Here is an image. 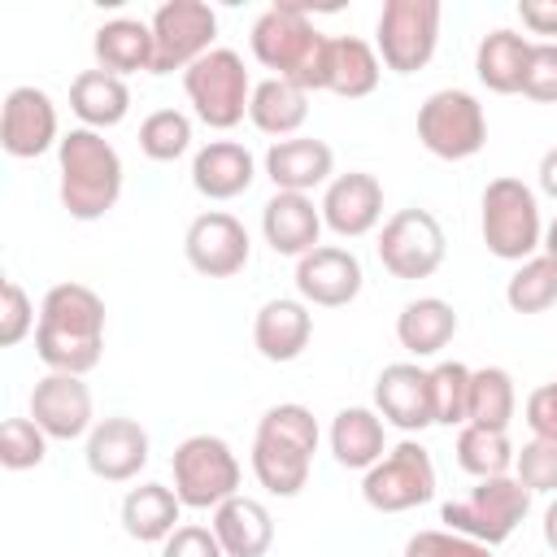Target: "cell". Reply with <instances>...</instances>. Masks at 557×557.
<instances>
[{
    "instance_id": "obj_44",
    "label": "cell",
    "mask_w": 557,
    "mask_h": 557,
    "mask_svg": "<svg viewBox=\"0 0 557 557\" xmlns=\"http://www.w3.org/2000/svg\"><path fill=\"white\" fill-rule=\"evenodd\" d=\"M161 557H226L213 527H200V522H187L178 527L165 544H161Z\"/></svg>"
},
{
    "instance_id": "obj_31",
    "label": "cell",
    "mask_w": 557,
    "mask_h": 557,
    "mask_svg": "<svg viewBox=\"0 0 557 557\" xmlns=\"http://www.w3.org/2000/svg\"><path fill=\"white\" fill-rule=\"evenodd\" d=\"M70 109L87 131H109L131 113V87L126 78L109 74V70H83L70 83Z\"/></svg>"
},
{
    "instance_id": "obj_46",
    "label": "cell",
    "mask_w": 557,
    "mask_h": 557,
    "mask_svg": "<svg viewBox=\"0 0 557 557\" xmlns=\"http://www.w3.org/2000/svg\"><path fill=\"white\" fill-rule=\"evenodd\" d=\"M518 17L531 35H544V44L557 35V0H518Z\"/></svg>"
},
{
    "instance_id": "obj_9",
    "label": "cell",
    "mask_w": 557,
    "mask_h": 557,
    "mask_svg": "<svg viewBox=\"0 0 557 557\" xmlns=\"http://www.w3.org/2000/svg\"><path fill=\"white\" fill-rule=\"evenodd\" d=\"M440 0H387L374 26V52L392 74H418L440 44Z\"/></svg>"
},
{
    "instance_id": "obj_49",
    "label": "cell",
    "mask_w": 557,
    "mask_h": 557,
    "mask_svg": "<svg viewBox=\"0 0 557 557\" xmlns=\"http://www.w3.org/2000/svg\"><path fill=\"white\" fill-rule=\"evenodd\" d=\"M544 252H548V257L557 261V218H553V222L544 226Z\"/></svg>"
},
{
    "instance_id": "obj_3",
    "label": "cell",
    "mask_w": 557,
    "mask_h": 557,
    "mask_svg": "<svg viewBox=\"0 0 557 557\" xmlns=\"http://www.w3.org/2000/svg\"><path fill=\"white\" fill-rule=\"evenodd\" d=\"M57 174H61V209L74 222H100L122 196V157L117 148L87 126H74L57 144Z\"/></svg>"
},
{
    "instance_id": "obj_40",
    "label": "cell",
    "mask_w": 557,
    "mask_h": 557,
    "mask_svg": "<svg viewBox=\"0 0 557 557\" xmlns=\"http://www.w3.org/2000/svg\"><path fill=\"white\" fill-rule=\"evenodd\" d=\"M513 479L535 496V492H553L557 496V440H544V435H531L518 457H513Z\"/></svg>"
},
{
    "instance_id": "obj_26",
    "label": "cell",
    "mask_w": 557,
    "mask_h": 557,
    "mask_svg": "<svg viewBox=\"0 0 557 557\" xmlns=\"http://www.w3.org/2000/svg\"><path fill=\"white\" fill-rule=\"evenodd\" d=\"M331 457L344 466V470H370L374 461H383L387 453V431H383V418L379 409H366V405H348L331 418Z\"/></svg>"
},
{
    "instance_id": "obj_17",
    "label": "cell",
    "mask_w": 557,
    "mask_h": 557,
    "mask_svg": "<svg viewBox=\"0 0 557 557\" xmlns=\"http://www.w3.org/2000/svg\"><path fill=\"white\" fill-rule=\"evenodd\" d=\"M30 418L39 422V431L48 440H83L96 426V418H91V387L83 383V374L48 370L30 387Z\"/></svg>"
},
{
    "instance_id": "obj_2",
    "label": "cell",
    "mask_w": 557,
    "mask_h": 557,
    "mask_svg": "<svg viewBox=\"0 0 557 557\" xmlns=\"http://www.w3.org/2000/svg\"><path fill=\"white\" fill-rule=\"evenodd\" d=\"M248 48L252 57L274 70V78H287L305 91H326V48H331V35H322L305 4H270L252 30H248Z\"/></svg>"
},
{
    "instance_id": "obj_21",
    "label": "cell",
    "mask_w": 557,
    "mask_h": 557,
    "mask_svg": "<svg viewBox=\"0 0 557 557\" xmlns=\"http://www.w3.org/2000/svg\"><path fill=\"white\" fill-rule=\"evenodd\" d=\"M265 178L274 183V191H300L309 196L313 187L331 183L335 174V152L326 139L313 135H292V139H274L265 148Z\"/></svg>"
},
{
    "instance_id": "obj_16",
    "label": "cell",
    "mask_w": 557,
    "mask_h": 557,
    "mask_svg": "<svg viewBox=\"0 0 557 557\" xmlns=\"http://www.w3.org/2000/svg\"><path fill=\"white\" fill-rule=\"evenodd\" d=\"M361 261L352 248H339V244H318L313 252H305L296 261V292L300 300L313 309H344L361 296Z\"/></svg>"
},
{
    "instance_id": "obj_37",
    "label": "cell",
    "mask_w": 557,
    "mask_h": 557,
    "mask_svg": "<svg viewBox=\"0 0 557 557\" xmlns=\"http://www.w3.org/2000/svg\"><path fill=\"white\" fill-rule=\"evenodd\" d=\"M191 148V117L183 109H157L139 122V152L148 161H178Z\"/></svg>"
},
{
    "instance_id": "obj_19",
    "label": "cell",
    "mask_w": 557,
    "mask_h": 557,
    "mask_svg": "<svg viewBox=\"0 0 557 557\" xmlns=\"http://www.w3.org/2000/svg\"><path fill=\"white\" fill-rule=\"evenodd\" d=\"M383 218V183L366 170L335 174L322 191V226H331L339 239H361Z\"/></svg>"
},
{
    "instance_id": "obj_29",
    "label": "cell",
    "mask_w": 557,
    "mask_h": 557,
    "mask_svg": "<svg viewBox=\"0 0 557 557\" xmlns=\"http://www.w3.org/2000/svg\"><path fill=\"white\" fill-rule=\"evenodd\" d=\"M457 326H461L457 309H453L448 300H440V296H418V300H409V305L396 313V339H400V348L413 352V357H435V352H444V348L453 344Z\"/></svg>"
},
{
    "instance_id": "obj_13",
    "label": "cell",
    "mask_w": 557,
    "mask_h": 557,
    "mask_svg": "<svg viewBox=\"0 0 557 557\" xmlns=\"http://www.w3.org/2000/svg\"><path fill=\"white\" fill-rule=\"evenodd\" d=\"M152 74L191 70L218 39V13L205 0H165L152 13Z\"/></svg>"
},
{
    "instance_id": "obj_28",
    "label": "cell",
    "mask_w": 557,
    "mask_h": 557,
    "mask_svg": "<svg viewBox=\"0 0 557 557\" xmlns=\"http://www.w3.org/2000/svg\"><path fill=\"white\" fill-rule=\"evenodd\" d=\"M183 500L165 483H139L122 496V531L139 544H165L178 531Z\"/></svg>"
},
{
    "instance_id": "obj_36",
    "label": "cell",
    "mask_w": 557,
    "mask_h": 557,
    "mask_svg": "<svg viewBox=\"0 0 557 557\" xmlns=\"http://www.w3.org/2000/svg\"><path fill=\"white\" fill-rule=\"evenodd\" d=\"M505 305L513 313H544L557 305V261L548 252H535L527 257L509 283H505Z\"/></svg>"
},
{
    "instance_id": "obj_34",
    "label": "cell",
    "mask_w": 557,
    "mask_h": 557,
    "mask_svg": "<svg viewBox=\"0 0 557 557\" xmlns=\"http://www.w3.org/2000/svg\"><path fill=\"white\" fill-rule=\"evenodd\" d=\"M513 409H518V392H513V374L505 366L470 370V409H466V422L470 426L509 431Z\"/></svg>"
},
{
    "instance_id": "obj_38",
    "label": "cell",
    "mask_w": 557,
    "mask_h": 557,
    "mask_svg": "<svg viewBox=\"0 0 557 557\" xmlns=\"http://www.w3.org/2000/svg\"><path fill=\"white\" fill-rule=\"evenodd\" d=\"M470 409V366L440 361L431 370V418L435 426H466Z\"/></svg>"
},
{
    "instance_id": "obj_7",
    "label": "cell",
    "mask_w": 557,
    "mask_h": 557,
    "mask_svg": "<svg viewBox=\"0 0 557 557\" xmlns=\"http://www.w3.org/2000/svg\"><path fill=\"white\" fill-rule=\"evenodd\" d=\"M174 496L183 500V509H218L222 500L239 496V457L231 453V444L222 435H187L174 457Z\"/></svg>"
},
{
    "instance_id": "obj_12",
    "label": "cell",
    "mask_w": 557,
    "mask_h": 557,
    "mask_svg": "<svg viewBox=\"0 0 557 557\" xmlns=\"http://www.w3.org/2000/svg\"><path fill=\"white\" fill-rule=\"evenodd\" d=\"M361 496L379 513H405L435 496V461L418 440H400L361 479Z\"/></svg>"
},
{
    "instance_id": "obj_23",
    "label": "cell",
    "mask_w": 557,
    "mask_h": 557,
    "mask_svg": "<svg viewBox=\"0 0 557 557\" xmlns=\"http://www.w3.org/2000/svg\"><path fill=\"white\" fill-rule=\"evenodd\" d=\"M261 235L278 257H305L318 248L322 235V205L300 191H274L261 209Z\"/></svg>"
},
{
    "instance_id": "obj_22",
    "label": "cell",
    "mask_w": 557,
    "mask_h": 557,
    "mask_svg": "<svg viewBox=\"0 0 557 557\" xmlns=\"http://www.w3.org/2000/svg\"><path fill=\"white\" fill-rule=\"evenodd\" d=\"M309 339H313V313L300 296H274L252 318V348L274 366L296 361L309 348Z\"/></svg>"
},
{
    "instance_id": "obj_32",
    "label": "cell",
    "mask_w": 557,
    "mask_h": 557,
    "mask_svg": "<svg viewBox=\"0 0 557 557\" xmlns=\"http://www.w3.org/2000/svg\"><path fill=\"white\" fill-rule=\"evenodd\" d=\"M383 78V61L374 52V44L357 39V35H335L326 48V91L344 96V100H361L379 87Z\"/></svg>"
},
{
    "instance_id": "obj_48",
    "label": "cell",
    "mask_w": 557,
    "mask_h": 557,
    "mask_svg": "<svg viewBox=\"0 0 557 557\" xmlns=\"http://www.w3.org/2000/svg\"><path fill=\"white\" fill-rule=\"evenodd\" d=\"M540 531H544V544L557 553V496L548 500V509H544V522H540Z\"/></svg>"
},
{
    "instance_id": "obj_42",
    "label": "cell",
    "mask_w": 557,
    "mask_h": 557,
    "mask_svg": "<svg viewBox=\"0 0 557 557\" xmlns=\"http://www.w3.org/2000/svg\"><path fill=\"white\" fill-rule=\"evenodd\" d=\"M405 557H492V548L470 540V535H457V531L440 527V531L409 535L405 540Z\"/></svg>"
},
{
    "instance_id": "obj_8",
    "label": "cell",
    "mask_w": 557,
    "mask_h": 557,
    "mask_svg": "<svg viewBox=\"0 0 557 557\" xmlns=\"http://www.w3.org/2000/svg\"><path fill=\"white\" fill-rule=\"evenodd\" d=\"M527 509H531V492L513 474H500V479H479V487L466 500L440 505V522L457 535H470V540L496 548L522 527Z\"/></svg>"
},
{
    "instance_id": "obj_33",
    "label": "cell",
    "mask_w": 557,
    "mask_h": 557,
    "mask_svg": "<svg viewBox=\"0 0 557 557\" xmlns=\"http://www.w3.org/2000/svg\"><path fill=\"white\" fill-rule=\"evenodd\" d=\"M309 117V91L287 83V78H261L252 87V100H248V122L261 131V135H274V139H292Z\"/></svg>"
},
{
    "instance_id": "obj_5",
    "label": "cell",
    "mask_w": 557,
    "mask_h": 557,
    "mask_svg": "<svg viewBox=\"0 0 557 557\" xmlns=\"http://www.w3.org/2000/svg\"><path fill=\"white\" fill-rule=\"evenodd\" d=\"M479 235L487 244L492 257L500 261H527L544 248V218H540V200L535 187H527L513 174H500L483 187L479 200Z\"/></svg>"
},
{
    "instance_id": "obj_10",
    "label": "cell",
    "mask_w": 557,
    "mask_h": 557,
    "mask_svg": "<svg viewBox=\"0 0 557 557\" xmlns=\"http://www.w3.org/2000/svg\"><path fill=\"white\" fill-rule=\"evenodd\" d=\"M418 139L440 161H466L487 144V113L461 87L431 91L418 109Z\"/></svg>"
},
{
    "instance_id": "obj_43",
    "label": "cell",
    "mask_w": 557,
    "mask_h": 557,
    "mask_svg": "<svg viewBox=\"0 0 557 557\" xmlns=\"http://www.w3.org/2000/svg\"><path fill=\"white\" fill-rule=\"evenodd\" d=\"M522 96L535 104H557V44L540 39L531 44V61H527V78H522Z\"/></svg>"
},
{
    "instance_id": "obj_47",
    "label": "cell",
    "mask_w": 557,
    "mask_h": 557,
    "mask_svg": "<svg viewBox=\"0 0 557 557\" xmlns=\"http://www.w3.org/2000/svg\"><path fill=\"white\" fill-rule=\"evenodd\" d=\"M535 178H540V191L557 200V148H548V152L540 157V170H535Z\"/></svg>"
},
{
    "instance_id": "obj_6",
    "label": "cell",
    "mask_w": 557,
    "mask_h": 557,
    "mask_svg": "<svg viewBox=\"0 0 557 557\" xmlns=\"http://www.w3.org/2000/svg\"><path fill=\"white\" fill-rule=\"evenodd\" d=\"M183 91L196 109V117L209 131H231L244 122L248 100H252V78L244 70V57L235 48H213L205 52L191 70H183Z\"/></svg>"
},
{
    "instance_id": "obj_20",
    "label": "cell",
    "mask_w": 557,
    "mask_h": 557,
    "mask_svg": "<svg viewBox=\"0 0 557 557\" xmlns=\"http://www.w3.org/2000/svg\"><path fill=\"white\" fill-rule=\"evenodd\" d=\"M148 431L135 422V418H122V413H113V418H100L96 426H91V435H87V470L96 474V479H104V483H126V479H135L144 466H148Z\"/></svg>"
},
{
    "instance_id": "obj_4",
    "label": "cell",
    "mask_w": 557,
    "mask_h": 557,
    "mask_svg": "<svg viewBox=\"0 0 557 557\" xmlns=\"http://www.w3.org/2000/svg\"><path fill=\"white\" fill-rule=\"evenodd\" d=\"M318 453V418L296 405H270L252 435V474L270 496H296L309 483Z\"/></svg>"
},
{
    "instance_id": "obj_27",
    "label": "cell",
    "mask_w": 557,
    "mask_h": 557,
    "mask_svg": "<svg viewBox=\"0 0 557 557\" xmlns=\"http://www.w3.org/2000/svg\"><path fill=\"white\" fill-rule=\"evenodd\" d=\"M527 61H531V39L509 30V26H496L479 39L474 48V74L487 91L496 96H513L522 91V78H527Z\"/></svg>"
},
{
    "instance_id": "obj_41",
    "label": "cell",
    "mask_w": 557,
    "mask_h": 557,
    "mask_svg": "<svg viewBox=\"0 0 557 557\" xmlns=\"http://www.w3.org/2000/svg\"><path fill=\"white\" fill-rule=\"evenodd\" d=\"M35 326H39L35 322V300L26 296V287L17 278H4V287H0V344L17 348Z\"/></svg>"
},
{
    "instance_id": "obj_1",
    "label": "cell",
    "mask_w": 557,
    "mask_h": 557,
    "mask_svg": "<svg viewBox=\"0 0 557 557\" xmlns=\"http://www.w3.org/2000/svg\"><path fill=\"white\" fill-rule=\"evenodd\" d=\"M35 352L57 374H87L104 352V300L87 283H57L39 300Z\"/></svg>"
},
{
    "instance_id": "obj_39",
    "label": "cell",
    "mask_w": 557,
    "mask_h": 557,
    "mask_svg": "<svg viewBox=\"0 0 557 557\" xmlns=\"http://www.w3.org/2000/svg\"><path fill=\"white\" fill-rule=\"evenodd\" d=\"M48 457V435L35 418H4L0 426V466L4 470H35Z\"/></svg>"
},
{
    "instance_id": "obj_30",
    "label": "cell",
    "mask_w": 557,
    "mask_h": 557,
    "mask_svg": "<svg viewBox=\"0 0 557 557\" xmlns=\"http://www.w3.org/2000/svg\"><path fill=\"white\" fill-rule=\"evenodd\" d=\"M91 52H96V70H109L117 78L139 74V70L152 74V26L139 17H113L96 26Z\"/></svg>"
},
{
    "instance_id": "obj_11",
    "label": "cell",
    "mask_w": 557,
    "mask_h": 557,
    "mask_svg": "<svg viewBox=\"0 0 557 557\" xmlns=\"http://www.w3.org/2000/svg\"><path fill=\"white\" fill-rule=\"evenodd\" d=\"M379 265L400 278V283H413V278H431L440 265H444V252H448V239H444V226L431 209H396L383 231H379Z\"/></svg>"
},
{
    "instance_id": "obj_18",
    "label": "cell",
    "mask_w": 557,
    "mask_h": 557,
    "mask_svg": "<svg viewBox=\"0 0 557 557\" xmlns=\"http://www.w3.org/2000/svg\"><path fill=\"white\" fill-rule=\"evenodd\" d=\"M374 409H379L383 422H392L405 435H413L422 426H435V418H431V370H422L418 361L383 366L379 379H374Z\"/></svg>"
},
{
    "instance_id": "obj_45",
    "label": "cell",
    "mask_w": 557,
    "mask_h": 557,
    "mask_svg": "<svg viewBox=\"0 0 557 557\" xmlns=\"http://www.w3.org/2000/svg\"><path fill=\"white\" fill-rule=\"evenodd\" d=\"M531 435H544V440H557V379L540 383L531 396H527V409H522Z\"/></svg>"
},
{
    "instance_id": "obj_35",
    "label": "cell",
    "mask_w": 557,
    "mask_h": 557,
    "mask_svg": "<svg viewBox=\"0 0 557 557\" xmlns=\"http://www.w3.org/2000/svg\"><path fill=\"white\" fill-rule=\"evenodd\" d=\"M518 448L509 444V431H487V426H461L457 431V466L474 479H500L513 470Z\"/></svg>"
},
{
    "instance_id": "obj_24",
    "label": "cell",
    "mask_w": 557,
    "mask_h": 557,
    "mask_svg": "<svg viewBox=\"0 0 557 557\" xmlns=\"http://www.w3.org/2000/svg\"><path fill=\"white\" fill-rule=\"evenodd\" d=\"M252 178H257V161L235 139H209L191 157V187L205 200H235L252 187Z\"/></svg>"
},
{
    "instance_id": "obj_25",
    "label": "cell",
    "mask_w": 557,
    "mask_h": 557,
    "mask_svg": "<svg viewBox=\"0 0 557 557\" xmlns=\"http://www.w3.org/2000/svg\"><path fill=\"white\" fill-rule=\"evenodd\" d=\"M213 535L226 557H265L274 544V518L257 496H231L213 509Z\"/></svg>"
},
{
    "instance_id": "obj_15",
    "label": "cell",
    "mask_w": 557,
    "mask_h": 557,
    "mask_svg": "<svg viewBox=\"0 0 557 557\" xmlns=\"http://www.w3.org/2000/svg\"><path fill=\"white\" fill-rule=\"evenodd\" d=\"M57 144H61V122H57L52 96L44 87H30V83L13 87L4 96V109H0V148L13 161H30Z\"/></svg>"
},
{
    "instance_id": "obj_14",
    "label": "cell",
    "mask_w": 557,
    "mask_h": 557,
    "mask_svg": "<svg viewBox=\"0 0 557 557\" xmlns=\"http://www.w3.org/2000/svg\"><path fill=\"white\" fill-rule=\"evenodd\" d=\"M183 257L196 274L205 278H231L248 265L252 257V239L244 231V222L226 209H209L200 218H191L187 235H183Z\"/></svg>"
}]
</instances>
